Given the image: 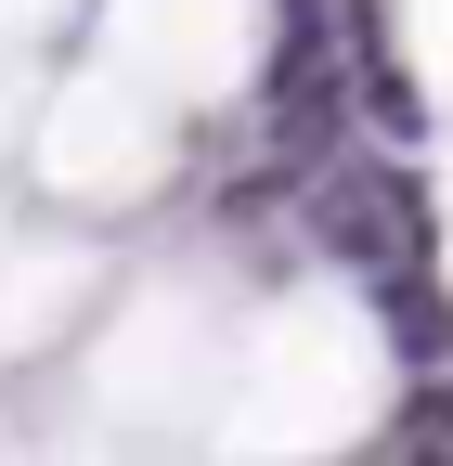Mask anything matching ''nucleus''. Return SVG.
<instances>
[{
    "instance_id": "obj_1",
    "label": "nucleus",
    "mask_w": 453,
    "mask_h": 466,
    "mask_svg": "<svg viewBox=\"0 0 453 466\" xmlns=\"http://www.w3.org/2000/svg\"><path fill=\"white\" fill-rule=\"evenodd\" d=\"M272 0H104V66H130L168 104H220L259 78Z\"/></svg>"
},
{
    "instance_id": "obj_4",
    "label": "nucleus",
    "mask_w": 453,
    "mask_h": 466,
    "mask_svg": "<svg viewBox=\"0 0 453 466\" xmlns=\"http://www.w3.org/2000/svg\"><path fill=\"white\" fill-rule=\"evenodd\" d=\"M0 130H14V52H0Z\"/></svg>"
},
{
    "instance_id": "obj_2",
    "label": "nucleus",
    "mask_w": 453,
    "mask_h": 466,
    "mask_svg": "<svg viewBox=\"0 0 453 466\" xmlns=\"http://www.w3.org/2000/svg\"><path fill=\"white\" fill-rule=\"evenodd\" d=\"M39 156H52V182L65 195H143L156 168H168V91H143L130 66H91L65 78V104H52V130H39Z\"/></svg>"
},
{
    "instance_id": "obj_3",
    "label": "nucleus",
    "mask_w": 453,
    "mask_h": 466,
    "mask_svg": "<svg viewBox=\"0 0 453 466\" xmlns=\"http://www.w3.org/2000/svg\"><path fill=\"white\" fill-rule=\"evenodd\" d=\"M39 26H65V0H0V52H14V39H39Z\"/></svg>"
}]
</instances>
